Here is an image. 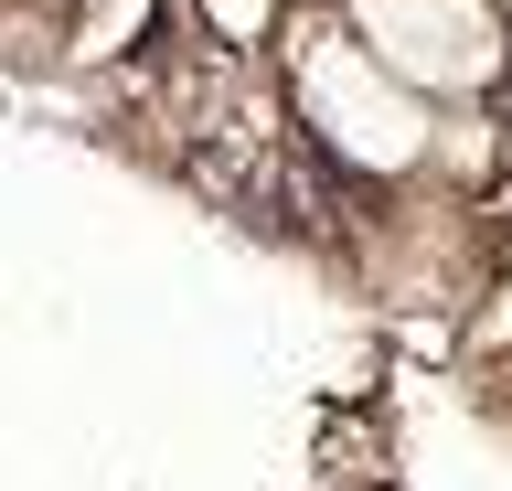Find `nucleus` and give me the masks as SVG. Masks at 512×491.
Instances as JSON below:
<instances>
[{"label": "nucleus", "instance_id": "f257e3e1", "mask_svg": "<svg viewBox=\"0 0 512 491\" xmlns=\"http://www.w3.org/2000/svg\"><path fill=\"white\" fill-rule=\"evenodd\" d=\"M299 107H310V129L363 171H395L427 150V107L395 65H384L374 43H342V33H310L299 43Z\"/></svg>", "mask_w": 512, "mask_h": 491}, {"label": "nucleus", "instance_id": "f03ea898", "mask_svg": "<svg viewBox=\"0 0 512 491\" xmlns=\"http://www.w3.org/2000/svg\"><path fill=\"white\" fill-rule=\"evenodd\" d=\"M363 43L427 97H480L502 75V22L480 0H363Z\"/></svg>", "mask_w": 512, "mask_h": 491}, {"label": "nucleus", "instance_id": "7ed1b4c3", "mask_svg": "<svg viewBox=\"0 0 512 491\" xmlns=\"http://www.w3.org/2000/svg\"><path fill=\"white\" fill-rule=\"evenodd\" d=\"M203 22H214V43H267L278 0H203Z\"/></svg>", "mask_w": 512, "mask_h": 491}]
</instances>
